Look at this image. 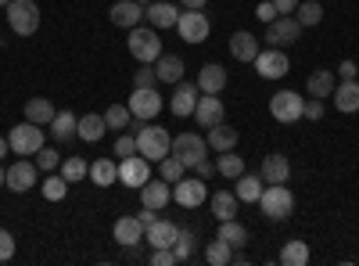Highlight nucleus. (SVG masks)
Segmentation results:
<instances>
[{
	"mask_svg": "<svg viewBox=\"0 0 359 266\" xmlns=\"http://www.w3.org/2000/svg\"><path fill=\"white\" fill-rule=\"evenodd\" d=\"M126 47H130V54L137 58L140 65H155L162 58V36H158L155 25H133Z\"/></svg>",
	"mask_w": 359,
	"mask_h": 266,
	"instance_id": "1",
	"label": "nucleus"
},
{
	"mask_svg": "<svg viewBox=\"0 0 359 266\" xmlns=\"http://www.w3.org/2000/svg\"><path fill=\"white\" fill-rule=\"evenodd\" d=\"M172 147V137L165 126H137V155L147 162H162Z\"/></svg>",
	"mask_w": 359,
	"mask_h": 266,
	"instance_id": "2",
	"label": "nucleus"
},
{
	"mask_svg": "<svg viewBox=\"0 0 359 266\" xmlns=\"http://www.w3.org/2000/svg\"><path fill=\"white\" fill-rule=\"evenodd\" d=\"M259 209H262V216H269V220H287V216L294 213V194L287 191V184H269V187H262V194H259Z\"/></svg>",
	"mask_w": 359,
	"mask_h": 266,
	"instance_id": "3",
	"label": "nucleus"
},
{
	"mask_svg": "<svg viewBox=\"0 0 359 266\" xmlns=\"http://www.w3.org/2000/svg\"><path fill=\"white\" fill-rule=\"evenodd\" d=\"M8 25L15 36H33L40 29V8L36 0H11L8 4Z\"/></svg>",
	"mask_w": 359,
	"mask_h": 266,
	"instance_id": "4",
	"label": "nucleus"
},
{
	"mask_svg": "<svg viewBox=\"0 0 359 266\" xmlns=\"http://www.w3.org/2000/svg\"><path fill=\"white\" fill-rule=\"evenodd\" d=\"M8 144H11V152L15 155H36L40 147H43V130L36 126V123H18V126H11V133H8Z\"/></svg>",
	"mask_w": 359,
	"mask_h": 266,
	"instance_id": "5",
	"label": "nucleus"
},
{
	"mask_svg": "<svg viewBox=\"0 0 359 266\" xmlns=\"http://www.w3.org/2000/svg\"><path fill=\"white\" fill-rule=\"evenodd\" d=\"M205 152H208V140L201 133H180V137H172V147H169V155H176L187 169H194L205 159Z\"/></svg>",
	"mask_w": 359,
	"mask_h": 266,
	"instance_id": "6",
	"label": "nucleus"
},
{
	"mask_svg": "<svg viewBox=\"0 0 359 266\" xmlns=\"http://www.w3.org/2000/svg\"><path fill=\"white\" fill-rule=\"evenodd\" d=\"M162 108H165V101L158 98L155 86H133V94H130V112H133V119L151 123Z\"/></svg>",
	"mask_w": 359,
	"mask_h": 266,
	"instance_id": "7",
	"label": "nucleus"
},
{
	"mask_svg": "<svg viewBox=\"0 0 359 266\" xmlns=\"http://www.w3.org/2000/svg\"><path fill=\"white\" fill-rule=\"evenodd\" d=\"M302 108H306V98H298L294 91H280V94L269 98V115H273L277 123H284V126L302 119Z\"/></svg>",
	"mask_w": 359,
	"mask_h": 266,
	"instance_id": "8",
	"label": "nucleus"
},
{
	"mask_svg": "<svg viewBox=\"0 0 359 266\" xmlns=\"http://www.w3.org/2000/svg\"><path fill=\"white\" fill-rule=\"evenodd\" d=\"M298 36H302V22H298L294 15H277L266 25V44L269 47H291Z\"/></svg>",
	"mask_w": 359,
	"mask_h": 266,
	"instance_id": "9",
	"label": "nucleus"
},
{
	"mask_svg": "<svg viewBox=\"0 0 359 266\" xmlns=\"http://www.w3.org/2000/svg\"><path fill=\"white\" fill-rule=\"evenodd\" d=\"M147 180H151V162H147L144 155H126L118 159V184L123 187H144Z\"/></svg>",
	"mask_w": 359,
	"mask_h": 266,
	"instance_id": "10",
	"label": "nucleus"
},
{
	"mask_svg": "<svg viewBox=\"0 0 359 266\" xmlns=\"http://www.w3.org/2000/svg\"><path fill=\"white\" fill-rule=\"evenodd\" d=\"M176 29H180V40L187 44H205L208 33H212V22H208L205 11H184L176 18Z\"/></svg>",
	"mask_w": 359,
	"mask_h": 266,
	"instance_id": "11",
	"label": "nucleus"
},
{
	"mask_svg": "<svg viewBox=\"0 0 359 266\" xmlns=\"http://www.w3.org/2000/svg\"><path fill=\"white\" fill-rule=\"evenodd\" d=\"M252 65H255V72H259L262 79H280V76H287V69H291V62H287V54H284L280 47H269V51H259Z\"/></svg>",
	"mask_w": 359,
	"mask_h": 266,
	"instance_id": "12",
	"label": "nucleus"
},
{
	"mask_svg": "<svg viewBox=\"0 0 359 266\" xmlns=\"http://www.w3.org/2000/svg\"><path fill=\"white\" fill-rule=\"evenodd\" d=\"M205 198H208V187L201 176H184L180 184H172V201L184 205V209H198Z\"/></svg>",
	"mask_w": 359,
	"mask_h": 266,
	"instance_id": "13",
	"label": "nucleus"
},
{
	"mask_svg": "<svg viewBox=\"0 0 359 266\" xmlns=\"http://www.w3.org/2000/svg\"><path fill=\"white\" fill-rule=\"evenodd\" d=\"M226 119V105L219 101V94H201L198 105H194V123L205 126V130H212Z\"/></svg>",
	"mask_w": 359,
	"mask_h": 266,
	"instance_id": "14",
	"label": "nucleus"
},
{
	"mask_svg": "<svg viewBox=\"0 0 359 266\" xmlns=\"http://www.w3.org/2000/svg\"><path fill=\"white\" fill-rule=\"evenodd\" d=\"M198 98H201L198 83H184V79H180L176 91H172V98H169V112L176 115V119H187V115H194Z\"/></svg>",
	"mask_w": 359,
	"mask_h": 266,
	"instance_id": "15",
	"label": "nucleus"
},
{
	"mask_svg": "<svg viewBox=\"0 0 359 266\" xmlns=\"http://www.w3.org/2000/svg\"><path fill=\"white\" fill-rule=\"evenodd\" d=\"M36 173H40V166H33L29 159H18L15 166H8L4 184H8L15 194H22V191H29V187H36Z\"/></svg>",
	"mask_w": 359,
	"mask_h": 266,
	"instance_id": "16",
	"label": "nucleus"
},
{
	"mask_svg": "<svg viewBox=\"0 0 359 266\" xmlns=\"http://www.w3.org/2000/svg\"><path fill=\"white\" fill-rule=\"evenodd\" d=\"M108 18H111V25H118V29H133V25L144 22V4H140V0H115L111 11H108Z\"/></svg>",
	"mask_w": 359,
	"mask_h": 266,
	"instance_id": "17",
	"label": "nucleus"
},
{
	"mask_svg": "<svg viewBox=\"0 0 359 266\" xmlns=\"http://www.w3.org/2000/svg\"><path fill=\"white\" fill-rule=\"evenodd\" d=\"M140 201L147 205V209H155V213H162L165 205L172 201V184H165L162 176H158V180H147V184L140 187Z\"/></svg>",
	"mask_w": 359,
	"mask_h": 266,
	"instance_id": "18",
	"label": "nucleus"
},
{
	"mask_svg": "<svg viewBox=\"0 0 359 266\" xmlns=\"http://www.w3.org/2000/svg\"><path fill=\"white\" fill-rule=\"evenodd\" d=\"M144 18H147V25H155V29H176L180 11H176V4H169V0H151V4L144 8Z\"/></svg>",
	"mask_w": 359,
	"mask_h": 266,
	"instance_id": "19",
	"label": "nucleus"
},
{
	"mask_svg": "<svg viewBox=\"0 0 359 266\" xmlns=\"http://www.w3.org/2000/svg\"><path fill=\"white\" fill-rule=\"evenodd\" d=\"M176 234H180V227L172 220H155L151 227L144 230V241L151 245V248H172L176 245Z\"/></svg>",
	"mask_w": 359,
	"mask_h": 266,
	"instance_id": "20",
	"label": "nucleus"
},
{
	"mask_svg": "<svg viewBox=\"0 0 359 266\" xmlns=\"http://www.w3.org/2000/svg\"><path fill=\"white\" fill-rule=\"evenodd\" d=\"M287 176H291L287 155H280V152L262 155V184H287Z\"/></svg>",
	"mask_w": 359,
	"mask_h": 266,
	"instance_id": "21",
	"label": "nucleus"
},
{
	"mask_svg": "<svg viewBox=\"0 0 359 266\" xmlns=\"http://www.w3.org/2000/svg\"><path fill=\"white\" fill-rule=\"evenodd\" d=\"M111 234H115V241L123 245V248H133V245L144 241V223L137 216H123V220H115Z\"/></svg>",
	"mask_w": 359,
	"mask_h": 266,
	"instance_id": "22",
	"label": "nucleus"
},
{
	"mask_svg": "<svg viewBox=\"0 0 359 266\" xmlns=\"http://www.w3.org/2000/svg\"><path fill=\"white\" fill-rule=\"evenodd\" d=\"M226 86V69L216 65V62H205L201 72H198V91L201 94H219Z\"/></svg>",
	"mask_w": 359,
	"mask_h": 266,
	"instance_id": "23",
	"label": "nucleus"
},
{
	"mask_svg": "<svg viewBox=\"0 0 359 266\" xmlns=\"http://www.w3.org/2000/svg\"><path fill=\"white\" fill-rule=\"evenodd\" d=\"M259 40L248 33V29H237V33L230 36V54L237 58V62H255V54H259Z\"/></svg>",
	"mask_w": 359,
	"mask_h": 266,
	"instance_id": "24",
	"label": "nucleus"
},
{
	"mask_svg": "<svg viewBox=\"0 0 359 266\" xmlns=\"http://www.w3.org/2000/svg\"><path fill=\"white\" fill-rule=\"evenodd\" d=\"M331 98H334V108H338V112H345V115H348V112H359V83H355V79H341V83L334 86Z\"/></svg>",
	"mask_w": 359,
	"mask_h": 266,
	"instance_id": "25",
	"label": "nucleus"
},
{
	"mask_svg": "<svg viewBox=\"0 0 359 266\" xmlns=\"http://www.w3.org/2000/svg\"><path fill=\"white\" fill-rule=\"evenodd\" d=\"M237 140H241V133H237V126H226V123H219V126H212L208 130V147L219 155V152H233L237 147Z\"/></svg>",
	"mask_w": 359,
	"mask_h": 266,
	"instance_id": "26",
	"label": "nucleus"
},
{
	"mask_svg": "<svg viewBox=\"0 0 359 266\" xmlns=\"http://www.w3.org/2000/svg\"><path fill=\"white\" fill-rule=\"evenodd\" d=\"M237 205H241V198L233 191H216L212 201H208V209H212V216L223 223V220H237Z\"/></svg>",
	"mask_w": 359,
	"mask_h": 266,
	"instance_id": "27",
	"label": "nucleus"
},
{
	"mask_svg": "<svg viewBox=\"0 0 359 266\" xmlns=\"http://www.w3.org/2000/svg\"><path fill=\"white\" fill-rule=\"evenodd\" d=\"M104 133H108L104 115H94V112H90V115H83V119H79V126H76V137H79V140H86V144H97Z\"/></svg>",
	"mask_w": 359,
	"mask_h": 266,
	"instance_id": "28",
	"label": "nucleus"
},
{
	"mask_svg": "<svg viewBox=\"0 0 359 266\" xmlns=\"http://www.w3.org/2000/svg\"><path fill=\"white\" fill-rule=\"evenodd\" d=\"M334 86H338V79H334V72H327V69H316L309 79H306V91H309V98H331L334 94Z\"/></svg>",
	"mask_w": 359,
	"mask_h": 266,
	"instance_id": "29",
	"label": "nucleus"
},
{
	"mask_svg": "<svg viewBox=\"0 0 359 266\" xmlns=\"http://www.w3.org/2000/svg\"><path fill=\"white\" fill-rule=\"evenodd\" d=\"M76 126H79V115H72L69 108H65V112H54V119H50V137L65 144V140L76 137Z\"/></svg>",
	"mask_w": 359,
	"mask_h": 266,
	"instance_id": "30",
	"label": "nucleus"
},
{
	"mask_svg": "<svg viewBox=\"0 0 359 266\" xmlns=\"http://www.w3.org/2000/svg\"><path fill=\"white\" fill-rule=\"evenodd\" d=\"M233 184H237V191H233V194L241 198V205H252V201H259V194H262V176H255V173H248V169H245V173L237 176Z\"/></svg>",
	"mask_w": 359,
	"mask_h": 266,
	"instance_id": "31",
	"label": "nucleus"
},
{
	"mask_svg": "<svg viewBox=\"0 0 359 266\" xmlns=\"http://www.w3.org/2000/svg\"><path fill=\"white\" fill-rule=\"evenodd\" d=\"M155 72H158V83H180V79H184V62H180V58L176 54H165L162 51V58H158V62H155Z\"/></svg>",
	"mask_w": 359,
	"mask_h": 266,
	"instance_id": "32",
	"label": "nucleus"
},
{
	"mask_svg": "<svg viewBox=\"0 0 359 266\" xmlns=\"http://www.w3.org/2000/svg\"><path fill=\"white\" fill-rule=\"evenodd\" d=\"M54 112H57V108H54L47 98H29V101H25V119L36 123V126H50Z\"/></svg>",
	"mask_w": 359,
	"mask_h": 266,
	"instance_id": "33",
	"label": "nucleus"
},
{
	"mask_svg": "<svg viewBox=\"0 0 359 266\" xmlns=\"http://www.w3.org/2000/svg\"><path fill=\"white\" fill-rule=\"evenodd\" d=\"M90 180H94L97 187H111V184H118V162H111V159H97L94 166H90Z\"/></svg>",
	"mask_w": 359,
	"mask_h": 266,
	"instance_id": "34",
	"label": "nucleus"
},
{
	"mask_svg": "<svg viewBox=\"0 0 359 266\" xmlns=\"http://www.w3.org/2000/svg\"><path fill=\"white\" fill-rule=\"evenodd\" d=\"M216 238H223L230 248H245V245H248V227H245V223H237V220H223Z\"/></svg>",
	"mask_w": 359,
	"mask_h": 266,
	"instance_id": "35",
	"label": "nucleus"
},
{
	"mask_svg": "<svg viewBox=\"0 0 359 266\" xmlns=\"http://www.w3.org/2000/svg\"><path fill=\"white\" fill-rule=\"evenodd\" d=\"M216 173H219V176H226V180H237V176L245 173V159L237 155V147H233V152H219Z\"/></svg>",
	"mask_w": 359,
	"mask_h": 266,
	"instance_id": "36",
	"label": "nucleus"
},
{
	"mask_svg": "<svg viewBox=\"0 0 359 266\" xmlns=\"http://www.w3.org/2000/svg\"><path fill=\"white\" fill-rule=\"evenodd\" d=\"M205 262H212V266H226V262H233V248L223 241V238H212L205 245Z\"/></svg>",
	"mask_w": 359,
	"mask_h": 266,
	"instance_id": "37",
	"label": "nucleus"
},
{
	"mask_svg": "<svg viewBox=\"0 0 359 266\" xmlns=\"http://www.w3.org/2000/svg\"><path fill=\"white\" fill-rule=\"evenodd\" d=\"M280 262L284 266H306L309 262V245L306 241H287L280 248Z\"/></svg>",
	"mask_w": 359,
	"mask_h": 266,
	"instance_id": "38",
	"label": "nucleus"
},
{
	"mask_svg": "<svg viewBox=\"0 0 359 266\" xmlns=\"http://www.w3.org/2000/svg\"><path fill=\"white\" fill-rule=\"evenodd\" d=\"M158 176H162L165 184H180V180H184V176H187V166L180 162L176 155H165V159L158 162Z\"/></svg>",
	"mask_w": 359,
	"mask_h": 266,
	"instance_id": "39",
	"label": "nucleus"
},
{
	"mask_svg": "<svg viewBox=\"0 0 359 266\" xmlns=\"http://www.w3.org/2000/svg\"><path fill=\"white\" fill-rule=\"evenodd\" d=\"M294 18L302 22V29L306 25H320L323 22V0H306V4H298L294 8Z\"/></svg>",
	"mask_w": 359,
	"mask_h": 266,
	"instance_id": "40",
	"label": "nucleus"
},
{
	"mask_svg": "<svg viewBox=\"0 0 359 266\" xmlns=\"http://www.w3.org/2000/svg\"><path fill=\"white\" fill-rule=\"evenodd\" d=\"M104 123H108V130H118V133H123V130L133 123V112H130V105H111V108L104 112Z\"/></svg>",
	"mask_w": 359,
	"mask_h": 266,
	"instance_id": "41",
	"label": "nucleus"
},
{
	"mask_svg": "<svg viewBox=\"0 0 359 266\" xmlns=\"http://www.w3.org/2000/svg\"><path fill=\"white\" fill-rule=\"evenodd\" d=\"M194 248H198V234H194V230H180V234H176V245H172L176 259H180V262L191 259V255H194Z\"/></svg>",
	"mask_w": 359,
	"mask_h": 266,
	"instance_id": "42",
	"label": "nucleus"
},
{
	"mask_svg": "<svg viewBox=\"0 0 359 266\" xmlns=\"http://www.w3.org/2000/svg\"><path fill=\"white\" fill-rule=\"evenodd\" d=\"M86 173H90V162H86V159H79V155H72V159H65V162H62V176H65L69 184L83 180Z\"/></svg>",
	"mask_w": 359,
	"mask_h": 266,
	"instance_id": "43",
	"label": "nucleus"
},
{
	"mask_svg": "<svg viewBox=\"0 0 359 266\" xmlns=\"http://www.w3.org/2000/svg\"><path fill=\"white\" fill-rule=\"evenodd\" d=\"M69 194V180H65V176H47V180H43V198L47 201H62Z\"/></svg>",
	"mask_w": 359,
	"mask_h": 266,
	"instance_id": "44",
	"label": "nucleus"
},
{
	"mask_svg": "<svg viewBox=\"0 0 359 266\" xmlns=\"http://www.w3.org/2000/svg\"><path fill=\"white\" fill-rule=\"evenodd\" d=\"M111 155H118V159H126V155H137V133H118V140H115V147H111Z\"/></svg>",
	"mask_w": 359,
	"mask_h": 266,
	"instance_id": "45",
	"label": "nucleus"
},
{
	"mask_svg": "<svg viewBox=\"0 0 359 266\" xmlns=\"http://www.w3.org/2000/svg\"><path fill=\"white\" fill-rule=\"evenodd\" d=\"M36 166H40V173H54L57 166H62V159H57V152H54V147H40V152H36Z\"/></svg>",
	"mask_w": 359,
	"mask_h": 266,
	"instance_id": "46",
	"label": "nucleus"
},
{
	"mask_svg": "<svg viewBox=\"0 0 359 266\" xmlns=\"http://www.w3.org/2000/svg\"><path fill=\"white\" fill-rule=\"evenodd\" d=\"M158 83V72H155V65H144V69H137V76H133V86H155Z\"/></svg>",
	"mask_w": 359,
	"mask_h": 266,
	"instance_id": "47",
	"label": "nucleus"
},
{
	"mask_svg": "<svg viewBox=\"0 0 359 266\" xmlns=\"http://www.w3.org/2000/svg\"><path fill=\"white\" fill-rule=\"evenodd\" d=\"M302 119H313V123H320V119H323V101H320V98H306Z\"/></svg>",
	"mask_w": 359,
	"mask_h": 266,
	"instance_id": "48",
	"label": "nucleus"
},
{
	"mask_svg": "<svg viewBox=\"0 0 359 266\" xmlns=\"http://www.w3.org/2000/svg\"><path fill=\"white\" fill-rule=\"evenodd\" d=\"M15 255V238H11V230L0 227V262H8Z\"/></svg>",
	"mask_w": 359,
	"mask_h": 266,
	"instance_id": "49",
	"label": "nucleus"
},
{
	"mask_svg": "<svg viewBox=\"0 0 359 266\" xmlns=\"http://www.w3.org/2000/svg\"><path fill=\"white\" fill-rule=\"evenodd\" d=\"M151 262H155V266H172V262H180V259H176L172 248H151Z\"/></svg>",
	"mask_w": 359,
	"mask_h": 266,
	"instance_id": "50",
	"label": "nucleus"
},
{
	"mask_svg": "<svg viewBox=\"0 0 359 266\" xmlns=\"http://www.w3.org/2000/svg\"><path fill=\"white\" fill-rule=\"evenodd\" d=\"M255 18H259L262 25H269V22H273V18H277V8H273V0H262V4L255 8Z\"/></svg>",
	"mask_w": 359,
	"mask_h": 266,
	"instance_id": "51",
	"label": "nucleus"
},
{
	"mask_svg": "<svg viewBox=\"0 0 359 266\" xmlns=\"http://www.w3.org/2000/svg\"><path fill=\"white\" fill-rule=\"evenodd\" d=\"M194 173L201 176V180H212V176H216V166H212V162H208V159H201V162L194 166Z\"/></svg>",
	"mask_w": 359,
	"mask_h": 266,
	"instance_id": "52",
	"label": "nucleus"
},
{
	"mask_svg": "<svg viewBox=\"0 0 359 266\" xmlns=\"http://www.w3.org/2000/svg\"><path fill=\"white\" fill-rule=\"evenodd\" d=\"M355 72H359L355 62H341V65H338V76H341V79H355Z\"/></svg>",
	"mask_w": 359,
	"mask_h": 266,
	"instance_id": "53",
	"label": "nucleus"
},
{
	"mask_svg": "<svg viewBox=\"0 0 359 266\" xmlns=\"http://www.w3.org/2000/svg\"><path fill=\"white\" fill-rule=\"evenodd\" d=\"M273 8H277V15H291L298 8V0H273Z\"/></svg>",
	"mask_w": 359,
	"mask_h": 266,
	"instance_id": "54",
	"label": "nucleus"
},
{
	"mask_svg": "<svg viewBox=\"0 0 359 266\" xmlns=\"http://www.w3.org/2000/svg\"><path fill=\"white\" fill-rule=\"evenodd\" d=\"M137 220H140V223H144V230H147V227H151V223H155L158 216H155V209H147V205H144V213H140Z\"/></svg>",
	"mask_w": 359,
	"mask_h": 266,
	"instance_id": "55",
	"label": "nucleus"
},
{
	"mask_svg": "<svg viewBox=\"0 0 359 266\" xmlns=\"http://www.w3.org/2000/svg\"><path fill=\"white\" fill-rule=\"evenodd\" d=\"M180 4H184L187 11H201V8L208 4V0H180Z\"/></svg>",
	"mask_w": 359,
	"mask_h": 266,
	"instance_id": "56",
	"label": "nucleus"
},
{
	"mask_svg": "<svg viewBox=\"0 0 359 266\" xmlns=\"http://www.w3.org/2000/svg\"><path fill=\"white\" fill-rule=\"evenodd\" d=\"M8 152H11V144H8V137H0V159H4Z\"/></svg>",
	"mask_w": 359,
	"mask_h": 266,
	"instance_id": "57",
	"label": "nucleus"
},
{
	"mask_svg": "<svg viewBox=\"0 0 359 266\" xmlns=\"http://www.w3.org/2000/svg\"><path fill=\"white\" fill-rule=\"evenodd\" d=\"M4 176H8V169H4V166H0V187H4Z\"/></svg>",
	"mask_w": 359,
	"mask_h": 266,
	"instance_id": "58",
	"label": "nucleus"
},
{
	"mask_svg": "<svg viewBox=\"0 0 359 266\" xmlns=\"http://www.w3.org/2000/svg\"><path fill=\"white\" fill-rule=\"evenodd\" d=\"M8 4H11V0H0V8H8Z\"/></svg>",
	"mask_w": 359,
	"mask_h": 266,
	"instance_id": "59",
	"label": "nucleus"
},
{
	"mask_svg": "<svg viewBox=\"0 0 359 266\" xmlns=\"http://www.w3.org/2000/svg\"><path fill=\"white\" fill-rule=\"evenodd\" d=\"M140 4H144V8H147V4H151V0H140Z\"/></svg>",
	"mask_w": 359,
	"mask_h": 266,
	"instance_id": "60",
	"label": "nucleus"
}]
</instances>
